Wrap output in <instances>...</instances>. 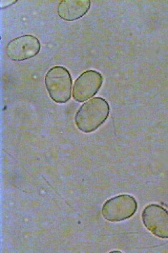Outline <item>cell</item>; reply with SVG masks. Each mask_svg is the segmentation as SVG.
Returning <instances> with one entry per match:
<instances>
[{"label": "cell", "mask_w": 168, "mask_h": 253, "mask_svg": "<svg viewBox=\"0 0 168 253\" xmlns=\"http://www.w3.org/2000/svg\"><path fill=\"white\" fill-rule=\"evenodd\" d=\"M109 113L108 101L101 97H94L79 107L75 116V123L80 131L91 133L105 123Z\"/></svg>", "instance_id": "cell-1"}, {"label": "cell", "mask_w": 168, "mask_h": 253, "mask_svg": "<svg viewBox=\"0 0 168 253\" xmlns=\"http://www.w3.org/2000/svg\"><path fill=\"white\" fill-rule=\"evenodd\" d=\"M45 83L50 97L55 102L63 104L70 99L73 81L66 67L55 66L50 69L45 76Z\"/></svg>", "instance_id": "cell-2"}, {"label": "cell", "mask_w": 168, "mask_h": 253, "mask_svg": "<svg viewBox=\"0 0 168 253\" xmlns=\"http://www.w3.org/2000/svg\"><path fill=\"white\" fill-rule=\"evenodd\" d=\"M137 210V202L129 195L116 196L106 201L102 209L104 218L118 222L132 217Z\"/></svg>", "instance_id": "cell-3"}, {"label": "cell", "mask_w": 168, "mask_h": 253, "mask_svg": "<svg viewBox=\"0 0 168 253\" xmlns=\"http://www.w3.org/2000/svg\"><path fill=\"white\" fill-rule=\"evenodd\" d=\"M103 78L99 71L88 70L75 81L73 89L74 100L79 103L87 101L95 96L103 84Z\"/></svg>", "instance_id": "cell-4"}, {"label": "cell", "mask_w": 168, "mask_h": 253, "mask_svg": "<svg viewBox=\"0 0 168 253\" xmlns=\"http://www.w3.org/2000/svg\"><path fill=\"white\" fill-rule=\"evenodd\" d=\"M41 50V43L33 35H23L12 40L6 47L8 58L15 62L29 60L36 56Z\"/></svg>", "instance_id": "cell-5"}, {"label": "cell", "mask_w": 168, "mask_h": 253, "mask_svg": "<svg viewBox=\"0 0 168 253\" xmlns=\"http://www.w3.org/2000/svg\"><path fill=\"white\" fill-rule=\"evenodd\" d=\"M144 225L160 239H168V211L157 204H150L142 211Z\"/></svg>", "instance_id": "cell-6"}, {"label": "cell", "mask_w": 168, "mask_h": 253, "mask_svg": "<svg viewBox=\"0 0 168 253\" xmlns=\"http://www.w3.org/2000/svg\"><path fill=\"white\" fill-rule=\"evenodd\" d=\"M90 0L61 1L58 6L59 17L67 21H74L82 18L90 10Z\"/></svg>", "instance_id": "cell-7"}]
</instances>
